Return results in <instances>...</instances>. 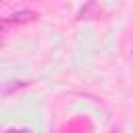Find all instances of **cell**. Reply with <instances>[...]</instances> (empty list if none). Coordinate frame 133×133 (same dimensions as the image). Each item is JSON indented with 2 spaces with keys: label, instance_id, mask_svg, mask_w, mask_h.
<instances>
[{
  "label": "cell",
  "instance_id": "obj_1",
  "mask_svg": "<svg viewBox=\"0 0 133 133\" xmlns=\"http://www.w3.org/2000/svg\"><path fill=\"white\" fill-rule=\"evenodd\" d=\"M35 19H37V12H33V10H17V12L8 15V17H4L0 27H2V33H6L10 27H21V25L33 23Z\"/></svg>",
  "mask_w": 133,
  "mask_h": 133
},
{
  "label": "cell",
  "instance_id": "obj_3",
  "mask_svg": "<svg viewBox=\"0 0 133 133\" xmlns=\"http://www.w3.org/2000/svg\"><path fill=\"white\" fill-rule=\"evenodd\" d=\"M4 133H29V129H6Z\"/></svg>",
  "mask_w": 133,
  "mask_h": 133
},
{
  "label": "cell",
  "instance_id": "obj_2",
  "mask_svg": "<svg viewBox=\"0 0 133 133\" xmlns=\"http://www.w3.org/2000/svg\"><path fill=\"white\" fill-rule=\"evenodd\" d=\"M25 85H27L25 81H17V85H8V83H4V96H10L12 89H21V87H25Z\"/></svg>",
  "mask_w": 133,
  "mask_h": 133
}]
</instances>
